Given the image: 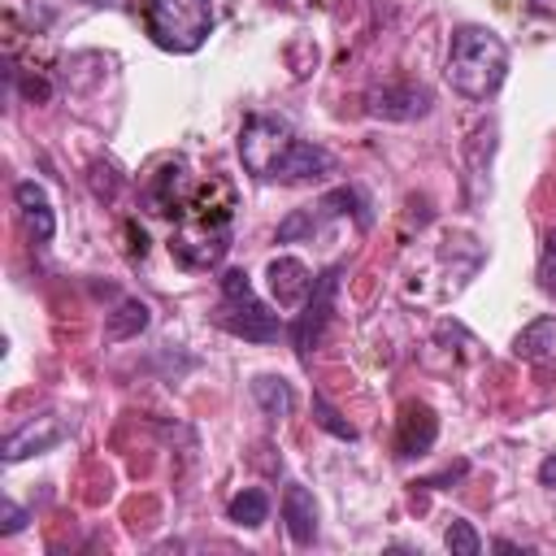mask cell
Returning a JSON list of instances; mask_svg holds the SVG:
<instances>
[{
  "label": "cell",
  "instance_id": "cell-1",
  "mask_svg": "<svg viewBox=\"0 0 556 556\" xmlns=\"http://www.w3.org/2000/svg\"><path fill=\"white\" fill-rule=\"evenodd\" d=\"M243 169L261 182H313L330 174V152L300 139L282 117H248L239 130Z\"/></svg>",
  "mask_w": 556,
  "mask_h": 556
},
{
  "label": "cell",
  "instance_id": "cell-2",
  "mask_svg": "<svg viewBox=\"0 0 556 556\" xmlns=\"http://www.w3.org/2000/svg\"><path fill=\"white\" fill-rule=\"evenodd\" d=\"M222 178H208L204 187H195L187 195V204L178 208L182 213V230L169 239V252L182 261V265H195V269H208L226 256L230 248V213H235V191L222 187Z\"/></svg>",
  "mask_w": 556,
  "mask_h": 556
},
{
  "label": "cell",
  "instance_id": "cell-3",
  "mask_svg": "<svg viewBox=\"0 0 556 556\" xmlns=\"http://www.w3.org/2000/svg\"><path fill=\"white\" fill-rule=\"evenodd\" d=\"M447 83L465 100H491L508 78V48L486 26H460L447 48Z\"/></svg>",
  "mask_w": 556,
  "mask_h": 556
},
{
  "label": "cell",
  "instance_id": "cell-4",
  "mask_svg": "<svg viewBox=\"0 0 556 556\" xmlns=\"http://www.w3.org/2000/svg\"><path fill=\"white\" fill-rule=\"evenodd\" d=\"M143 26L156 48L187 56L213 35V4L208 0H143Z\"/></svg>",
  "mask_w": 556,
  "mask_h": 556
},
{
  "label": "cell",
  "instance_id": "cell-5",
  "mask_svg": "<svg viewBox=\"0 0 556 556\" xmlns=\"http://www.w3.org/2000/svg\"><path fill=\"white\" fill-rule=\"evenodd\" d=\"M213 321H217L222 330L248 339V343H269V339L282 334L278 313H269V308L256 300V291H252V282H248L243 269H226V274H222V300H217Z\"/></svg>",
  "mask_w": 556,
  "mask_h": 556
},
{
  "label": "cell",
  "instance_id": "cell-6",
  "mask_svg": "<svg viewBox=\"0 0 556 556\" xmlns=\"http://www.w3.org/2000/svg\"><path fill=\"white\" fill-rule=\"evenodd\" d=\"M334 287H339V265L334 269H326V274H317V282H313V291H308V300H304V313L295 317V326H291V339H295V356L300 361H308V352L321 343V334H326V321H330V313H334Z\"/></svg>",
  "mask_w": 556,
  "mask_h": 556
},
{
  "label": "cell",
  "instance_id": "cell-7",
  "mask_svg": "<svg viewBox=\"0 0 556 556\" xmlns=\"http://www.w3.org/2000/svg\"><path fill=\"white\" fill-rule=\"evenodd\" d=\"M430 104L434 96L421 83H382L365 96L369 117H382V122H417L430 113Z\"/></svg>",
  "mask_w": 556,
  "mask_h": 556
},
{
  "label": "cell",
  "instance_id": "cell-8",
  "mask_svg": "<svg viewBox=\"0 0 556 556\" xmlns=\"http://www.w3.org/2000/svg\"><path fill=\"white\" fill-rule=\"evenodd\" d=\"M65 434H70V426H65L61 417H52V413H48V417H30V421H22L17 430L4 434V460L17 465V460H26V456H39V452L56 447Z\"/></svg>",
  "mask_w": 556,
  "mask_h": 556
},
{
  "label": "cell",
  "instance_id": "cell-9",
  "mask_svg": "<svg viewBox=\"0 0 556 556\" xmlns=\"http://www.w3.org/2000/svg\"><path fill=\"white\" fill-rule=\"evenodd\" d=\"M265 282H269V295L278 300V308H295V304L308 300V291H313L317 278L308 274L304 261H295V256H274V261L265 265Z\"/></svg>",
  "mask_w": 556,
  "mask_h": 556
},
{
  "label": "cell",
  "instance_id": "cell-10",
  "mask_svg": "<svg viewBox=\"0 0 556 556\" xmlns=\"http://www.w3.org/2000/svg\"><path fill=\"white\" fill-rule=\"evenodd\" d=\"M282 521H287V534L295 547H308L317 539V500L308 486L300 482H287L282 491Z\"/></svg>",
  "mask_w": 556,
  "mask_h": 556
},
{
  "label": "cell",
  "instance_id": "cell-11",
  "mask_svg": "<svg viewBox=\"0 0 556 556\" xmlns=\"http://www.w3.org/2000/svg\"><path fill=\"white\" fill-rule=\"evenodd\" d=\"M513 352H517V361H530L539 369H556V313L521 326L513 339Z\"/></svg>",
  "mask_w": 556,
  "mask_h": 556
},
{
  "label": "cell",
  "instance_id": "cell-12",
  "mask_svg": "<svg viewBox=\"0 0 556 556\" xmlns=\"http://www.w3.org/2000/svg\"><path fill=\"white\" fill-rule=\"evenodd\" d=\"M434 434H439V421L426 404H404L400 413V434H395V452L400 456H426L434 447Z\"/></svg>",
  "mask_w": 556,
  "mask_h": 556
},
{
  "label": "cell",
  "instance_id": "cell-13",
  "mask_svg": "<svg viewBox=\"0 0 556 556\" xmlns=\"http://www.w3.org/2000/svg\"><path fill=\"white\" fill-rule=\"evenodd\" d=\"M13 204H17V213H22V222H26V230L39 239V243H48L52 235H56V217H52V204H48V191L39 187V182H17L13 187Z\"/></svg>",
  "mask_w": 556,
  "mask_h": 556
},
{
  "label": "cell",
  "instance_id": "cell-14",
  "mask_svg": "<svg viewBox=\"0 0 556 556\" xmlns=\"http://www.w3.org/2000/svg\"><path fill=\"white\" fill-rule=\"evenodd\" d=\"M252 400H256V408H261L269 421H282V417H291V408H295V391H291V382L278 378V374H256V378H252Z\"/></svg>",
  "mask_w": 556,
  "mask_h": 556
},
{
  "label": "cell",
  "instance_id": "cell-15",
  "mask_svg": "<svg viewBox=\"0 0 556 556\" xmlns=\"http://www.w3.org/2000/svg\"><path fill=\"white\" fill-rule=\"evenodd\" d=\"M143 326H148V304L143 300H122L109 313V321H104V339L109 343H122V339H135Z\"/></svg>",
  "mask_w": 556,
  "mask_h": 556
},
{
  "label": "cell",
  "instance_id": "cell-16",
  "mask_svg": "<svg viewBox=\"0 0 556 556\" xmlns=\"http://www.w3.org/2000/svg\"><path fill=\"white\" fill-rule=\"evenodd\" d=\"M226 517H230L235 526H243V530H256V526H265V517H269V495L256 491V486H243L239 495H230Z\"/></svg>",
  "mask_w": 556,
  "mask_h": 556
},
{
  "label": "cell",
  "instance_id": "cell-17",
  "mask_svg": "<svg viewBox=\"0 0 556 556\" xmlns=\"http://www.w3.org/2000/svg\"><path fill=\"white\" fill-rule=\"evenodd\" d=\"M443 543H447V552H452V556H478V552H482V539H478V534H473V526H469V521H460V517H452V521H447Z\"/></svg>",
  "mask_w": 556,
  "mask_h": 556
},
{
  "label": "cell",
  "instance_id": "cell-18",
  "mask_svg": "<svg viewBox=\"0 0 556 556\" xmlns=\"http://www.w3.org/2000/svg\"><path fill=\"white\" fill-rule=\"evenodd\" d=\"M313 417H317V426H321V430H330L334 439H348V443L356 439V426H348V421L326 404V395H313Z\"/></svg>",
  "mask_w": 556,
  "mask_h": 556
},
{
  "label": "cell",
  "instance_id": "cell-19",
  "mask_svg": "<svg viewBox=\"0 0 556 556\" xmlns=\"http://www.w3.org/2000/svg\"><path fill=\"white\" fill-rule=\"evenodd\" d=\"M539 287L547 295H556V230L543 235V252H539Z\"/></svg>",
  "mask_w": 556,
  "mask_h": 556
},
{
  "label": "cell",
  "instance_id": "cell-20",
  "mask_svg": "<svg viewBox=\"0 0 556 556\" xmlns=\"http://www.w3.org/2000/svg\"><path fill=\"white\" fill-rule=\"evenodd\" d=\"M0 521H4V526H0V534H17V530L26 526V513H22L13 500H0Z\"/></svg>",
  "mask_w": 556,
  "mask_h": 556
},
{
  "label": "cell",
  "instance_id": "cell-21",
  "mask_svg": "<svg viewBox=\"0 0 556 556\" xmlns=\"http://www.w3.org/2000/svg\"><path fill=\"white\" fill-rule=\"evenodd\" d=\"M539 482H543L547 491H556V452L543 456V465H539Z\"/></svg>",
  "mask_w": 556,
  "mask_h": 556
},
{
  "label": "cell",
  "instance_id": "cell-22",
  "mask_svg": "<svg viewBox=\"0 0 556 556\" xmlns=\"http://www.w3.org/2000/svg\"><path fill=\"white\" fill-rule=\"evenodd\" d=\"M534 4H539L543 13H556V0H534Z\"/></svg>",
  "mask_w": 556,
  "mask_h": 556
}]
</instances>
